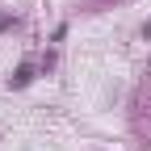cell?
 I'll return each mask as SVG.
<instances>
[{"instance_id":"6da1fadb","label":"cell","mask_w":151,"mask_h":151,"mask_svg":"<svg viewBox=\"0 0 151 151\" xmlns=\"http://www.w3.org/2000/svg\"><path fill=\"white\" fill-rule=\"evenodd\" d=\"M29 80H34V67H29V63H21V67H17V76H13V88H25Z\"/></svg>"},{"instance_id":"7a4b0ae2","label":"cell","mask_w":151,"mask_h":151,"mask_svg":"<svg viewBox=\"0 0 151 151\" xmlns=\"http://www.w3.org/2000/svg\"><path fill=\"white\" fill-rule=\"evenodd\" d=\"M17 25V17H0V29H13Z\"/></svg>"},{"instance_id":"3957f363","label":"cell","mask_w":151,"mask_h":151,"mask_svg":"<svg viewBox=\"0 0 151 151\" xmlns=\"http://www.w3.org/2000/svg\"><path fill=\"white\" fill-rule=\"evenodd\" d=\"M143 34H147V38H151V25H147V29H143Z\"/></svg>"}]
</instances>
